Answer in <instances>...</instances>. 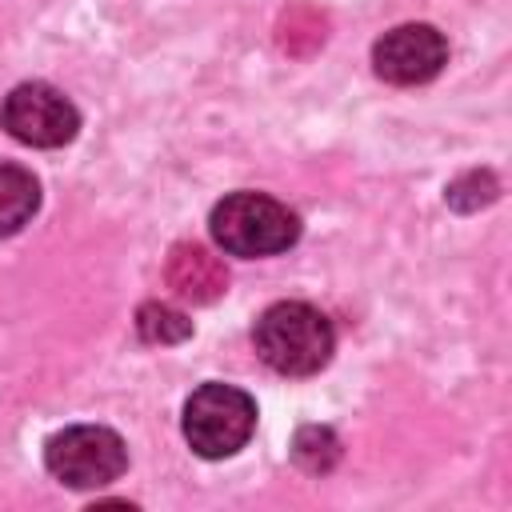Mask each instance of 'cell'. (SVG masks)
I'll return each mask as SVG.
<instances>
[{
    "label": "cell",
    "mask_w": 512,
    "mask_h": 512,
    "mask_svg": "<svg viewBox=\"0 0 512 512\" xmlns=\"http://www.w3.org/2000/svg\"><path fill=\"white\" fill-rule=\"evenodd\" d=\"M252 340H256L260 360L280 376L320 372L336 344L328 316L304 300H280V304L264 308L252 328Z\"/></svg>",
    "instance_id": "obj_1"
},
{
    "label": "cell",
    "mask_w": 512,
    "mask_h": 512,
    "mask_svg": "<svg viewBox=\"0 0 512 512\" xmlns=\"http://www.w3.org/2000/svg\"><path fill=\"white\" fill-rule=\"evenodd\" d=\"M212 236L232 256H276L296 244L300 220L264 192H232L212 208Z\"/></svg>",
    "instance_id": "obj_2"
},
{
    "label": "cell",
    "mask_w": 512,
    "mask_h": 512,
    "mask_svg": "<svg viewBox=\"0 0 512 512\" xmlns=\"http://www.w3.org/2000/svg\"><path fill=\"white\" fill-rule=\"evenodd\" d=\"M256 428V404L232 384H200L184 404V436L204 460L232 456Z\"/></svg>",
    "instance_id": "obj_3"
},
{
    "label": "cell",
    "mask_w": 512,
    "mask_h": 512,
    "mask_svg": "<svg viewBox=\"0 0 512 512\" xmlns=\"http://www.w3.org/2000/svg\"><path fill=\"white\" fill-rule=\"evenodd\" d=\"M44 464L68 488H100V484H112L128 468V452L112 428L76 424L48 440Z\"/></svg>",
    "instance_id": "obj_4"
},
{
    "label": "cell",
    "mask_w": 512,
    "mask_h": 512,
    "mask_svg": "<svg viewBox=\"0 0 512 512\" xmlns=\"http://www.w3.org/2000/svg\"><path fill=\"white\" fill-rule=\"evenodd\" d=\"M0 124L20 140V144H32V148H60L76 136L80 128V116L72 108V100L52 88V84H16L4 104H0Z\"/></svg>",
    "instance_id": "obj_5"
},
{
    "label": "cell",
    "mask_w": 512,
    "mask_h": 512,
    "mask_svg": "<svg viewBox=\"0 0 512 512\" xmlns=\"http://www.w3.org/2000/svg\"><path fill=\"white\" fill-rule=\"evenodd\" d=\"M448 60V44L432 24H400L384 32L372 48L376 76L388 84H424Z\"/></svg>",
    "instance_id": "obj_6"
},
{
    "label": "cell",
    "mask_w": 512,
    "mask_h": 512,
    "mask_svg": "<svg viewBox=\"0 0 512 512\" xmlns=\"http://www.w3.org/2000/svg\"><path fill=\"white\" fill-rule=\"evenodd\" d=\"M168 288L180 296V300H192V304H212L216 296H224L228 288V268L216 252H208L204 244H176L168 252Z\"/></svg>",
    "instance_id": "obj_7"
},
{
    "label": "cell",
    "mask_w": 512,
    "mask_h": 512,
    "mask_svg": "<svg viewBox=\"0 0 512 512\" xmlns=\"http://www.w3.org/2000/svg\"><path fill=\"white\" fill-rule=\"evenodd\" d=\"M40 204V188L28 168L0 160V236L20 232Z\"/></svg>",
    "instance_id": "obj_8"
},
{
    "label": "cell",
    "mask_w": 512,
    "mask_h": 512,
    "mask_svg": "<svg viewBox=\"0 0 512 512\" xmlns=\"http://www.w3.org/2000/svg\"><path fill=\"white\" fill-rule=\"evenodd\" d=\"M276 40L288 56H308L324 44V16L312 8V4H296L280 16L276 24Z\"/></svg>",
    "instance_id": "obj_9"
},
{
    "label": "cell",
    "mask_w": 512,
    "mask_h": 512,
    "mask_svg": "<svg viewBox=\"0 0 512 512\" xmlns=\"http://www.w3.org/2000/svg\"><path fill=\"white\" fill-rule=\"evenodd\" d=\"M136 332H140V340H148V344H180V340L192 336V320H188L184 312H176V308L152 300V304H144V308L136 312Z\"/></svg>",
    "instance_id": "obj_10"
},
{
    "label": "cell",
    "mask_w": 512,
    "mask_h": 512,
    "mask_svg": "<svg viewBox=\"0 0 512 512\" xmlns=\"http://www.w3.org/2000/svg\"><path fill=\"white\" fill-rule=\"evenodd\" d=\"M292 456L304 472H328L336 460H340V440L332 436V428H320V424H308L296 432L292 440Z\"/></svg>",
    "instance_id": "obj_11"
},
{
    "label": "cell",
    "mask_w": 512,
    "mask_h": 512,
    "mask_svg": "<svg viewBox=\"0 0 512 512\" xmlns=\"http://www.w3.org/2000/svg\"><path fill=\"white\" fill-rule=\"evenodd\" d=\"M496 196V180L488 176V172H472V176H464V180H456L452 188H448V204L452 208H476V204H488Z\"/></svg>",
    "instance_id": "obj_12"
}]
</instances>
